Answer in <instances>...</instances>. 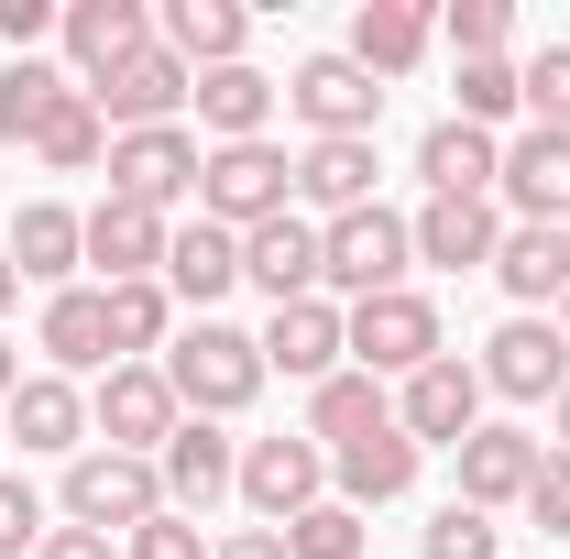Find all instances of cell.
I'll list each match as a JSON object with an SVG mask.
<instances>
[{
    "instance_id": "obj_11",
    "label": "cell",
    "mask_w": 570,
    "mask_h": 559,
    "mask_svg": "<svg viewBox=\"0 0 570 559\" xmlns=\"http://www.w3.org/2000/svg\"><path fill=\"white\" fill-rule=\"evenodd\" d=\"M472 373H483V395H515V406L560 395V384H570V341H560V318H527V307H515L494 341H483V362H472Z\"/></svg>"
},
{
    "instance_id": "obj_7",
    "label": "cell",
    "mask_w": 570,
    "mask_h": 559,
    "mask_svg": "<svg viewBox=\"0 0 570 559\" xmlns=\"http://www.w3.org/2000/svg\"><path fill=\"white\" fill-rule=\"evenodd\" d=\"M142 516H165V483H154V461L132 450H77L67 461V527H142Z\"/></svg>"
},
{
    "instance_id": "obj_37",
    "label": "cell",
    "mask_w": 570,
    "mask_h": 559,
    "mask_svg": "<svg viewBox=\"0 0 570 559\" xmlns=\"http://www.w3.org/2000/svg\"><path fill=\"white\" fill-rule=\"evenodd\" d=\"M362 549H373V527H362L352 504H307L285 527V559H362Z\"/></svg>"
},
{
    "instance_id": "obj_23",
    "label": "cell",
    "mask_w": 570,
    "mask_h": 559,
    "mask_svg": "<svg viewBox=\"0 0 570 559\" xmlns=\"http://www.w3.org/2000/svg\"><path fill=\"white\" fill-rule=\"evenodd\" d=\"M88 264H99L110 285H154L165 275V209L99 198V209H88Z\"/></svg>"
},
{
    "instance_id": "obj_6",
    "label": "cell",
    "mask_w": 570,
    "mask_h": 559,
    "mask_svg": "<svg viewBox=\"0 0 570 559\" xmlns=\"http://www.w3.org/2000/svg\"><path fill=\"white\" fill-rule=\"evenodd\" d=\"M230 493H242L264 527H296L307 504H330V450H318L307 428H296V439H253V450H242V483H230Z\"/></svg>"
},
{
    "instance_id": "obj_21",
    "label": "cell",
    "mask_w": 570,
    "mask_h": 559,
    "mask_svg": "<svg viewBox=\"0 0 570 559\" xmlns=\"http://www.w3.org/2000/svg\"><path fill=\"white\" fill-rule=\"evenodd\" d=\"M230 285H242V231H219V219L165 231V296H176V307H198V318H209Z\"/></svg>"
},
{
    "instance_id": "obj_51",
    "label": "cell",
    "mask_w": 570,
    "mask_h": 559,
    "mask_svg": "<svg viewBox=\"0 0 570 559\" xmlns=\"http://www.w3.org/2000/svg\"><path fill=\"white\" fill-rule=\"evenodd\" d=\"M0 439H11V428H0Z\"/></svg>"
},
{
    "instance_id": "obj_13",
    "label": "cell",
    "mask_w": 570,
    "mask_h": 559,
    "mask_svg": "<svg viewBox=\"0 0 570 559\" xmlns=\"http://www.w3.org/2000/svg\"><path fill=\"white\" fill-rule=\"evenodd\" d=\"M285 99H296V121H307L318 143H373V110H384V77H362L352 56H307Z\"/></svg>"
},
{
    "instance_id": "obj_31",
    "label": "cell",
    "mask_w": 570,
    "mask_h": 559,
    "mask_svg": "<svg viewBox=\"0 0 570 559\" xmlns=\"http://www.w3.org/2000/svg\"><path fill=\"white\" fill-rule=\"evenodd\" d=\"M428 33H439V22H428L417 0H362L352 11V67L362 77H406L428 56Z\"/></svg>"
},
{
    "instance_id": "obj_40",
    "label": "cell",
    "mask_w": 570,
    "mask_h": 559,
    "mask_svg": "<svg viewBox=\"0 0 570 559\" xmlns=\"http://www.w3.org/2000/svg\"><path fill=\"white\" fill-rule=\"evenodd\" d=\"M121 559H219V549L198 538V516H176V504H165V516H142L132 538H121Z\"/></svg>"
},
{
    "instance_id": "obj_35",
    "label": "cell",
    "mask_w": 570,
    "mask_h": 559,
    "mask_svg": "<svg viewBox=\"0 0 570 559\" xmlns=\"http://www.w3.org/2000/svg\"><path fill=\"white\" fill-rule=\"evenodd\" d=\"M33 165H56V176H88V165H110V121H99V99L67 88V110L33 133Z\"/></svg>"
},
{
    "instance_id": "obj_30",
    "label": "cell",
    "mask_w": 570,
    "mask_h": 559,
    "mask_svg": "<svg viewBox=\"0 0 570 559\" xmlns=\"http://www.w3.org/2000/svg\"><path fill=\"white\" fill-rule=\"evenodd\" d=\"M373 176H384V165H373V143H307V154H296V198H307L318 219L373 209Z\"/></svg>"
},
{
    "instance_id": "obj_48",
    "label": "cell",
    "mask_w": 570,
    "mask_h": 559,
    "mask_svg": "<svg viewBox=\"0 0 570 559\" xmlns=\"http://www.w3.org/2000/svg\"><path fill=\"white\" fill-rule=\"evenodd\" d=\"M11 296H22V275H11V253H0V307H11Z\"/></svg>"
},
{
    "instance_id": "obj_17",
    "label": "cell",
    "mask_w": 570,
    "mask_h": 559,
    "mask_svg": "<svg viewBox=\"0 0 570 559\" xmlns=\"http://www.w3.org/2000/svg\"><path fill=\"white\" fill-rule=\"evenodd\" d=\"M242 285H264L275 307L318 296V219H307V209H275L264 231H242Z\"/></svg>"
},
{
    "instance_id": "obj_16",
    "label": "cell",
    "mask_w": 570,
    "mask_h": 559,
    "mask_svg": "<svg viewBox=\"0 0 570 559\" xmlns=\"http://www.w3.org/2000/svg\"><path fill=\"white\" fill-rule=\"evenodd\" d=\"M56 33H67V67H77V88H99L110 67H132L142 45H154L142 0H67V11H56Z\"/></svg>"
},
{
    "instance_id": "obj_49",
    "label": "cell",
    "mask_w": 570,
    "mask_h": 559,
    "mask_svg": "<svg viewBox=\"0 0 570 559\" xmlns=\"http://www.w3.org/2000/svg\"><path fill=\"white\" fill-rule=\"evenodd\" d=\"M560 450H570V384H560Z\"/></svg>"
},
{
    "instance_id": "obj_43",
    "label": "cell",
    "mask_w": 570,
    "mask_h": 559,
    "mask_svg": "<svg viewBox=\"0 0 570 559\" xmlns=\"http://www.w3.org/2000/svg\"><path fill=\"white\" fill-rule=\"evenodd\" d=\"M527 516H538L549 538H570V450H549V461H538V483H527Z\"/></svg>"
},
{
    "instance_id": "obj_36",
    "label": "cell",
    "mask_w": 570,
    "mask_h": 559,
    "mask_svg": "<svg viewBox=\"0 0 570 559\" xmlns=\"http://www.w3.org/2000/svg\"><path fill=\"white\" fill-rule=\"evenodd\" d=\"M450 88H461V110H450V121H472V133H494V121H515V110H527V77H515V56H472Z\"/></svg>"
},
{
    "instance_id": "obj_32",
    "label": "cell",
    "mask_w": 570,
    "mask_h": 559,
    "mask_svg": "<svg viewBox=\"0 0 570 559\" xmlns=\"http://www.w3.org/2000/svg\"><path fill=\"white\" fill-rule=\"evenodd\" d=\"M395 428V395L373 384V373H330L318 395H307V439L318 450H352V439H384Z\"/></svg>"
},
{
    "instance_id": "obj_4",
    "label": "cell",
    "mask_w": 570,
    "mask_h": 559,
    "mask_svg": "<svg viewBox=\"0 0 570 559\" xmlns=\"http://www.w3.org/2000/svg\"><path fill=\"white\" fill-rule=\"evenodd\" d=\"M176 418H187V406H176V384H165L154 362H110V373L88 384V428H99L110 450H132V461H154V450L176 439Z\"/></svg>"
},
{
    "instance_id": "obj_42",
    "label": "cell",
    "mask_w": 570,
    "mask_h": 559,
    "mask_svg": "<svg viewBox=\"0 0 570 559\" xmlns=\"http://www.w3.org/2000/svg\"><path fill=\"white\" fill-rule=\"evenodd\" d=\"M33 549H45V493L22 472H0V559H33Z\"/></svg>"
},
{
    "instance_id": "obj_47",
    "label": "cell",
    "mask_w": 570,
    "mask_h": 559,
    "mask_svg": "<svg viewBox=\"0 0 570 559\" xmlns=\"http://www.w3.org/2000/svg\"><path fill=\"white\" fill-rule=\"evenodd\" d=\"M11 384H22V351L0 341V406H11Z\"/></svg>"
},
{
    "instance_id": "obj_39",
    "label": "cell",
    "mask_w": 570,
    "mask_h": 559,
    "mask_svg": "<svg viewBox=\"0 0 570 559\" xmlns=\"http://www.w3.org/2000/svg\"><path fill=\"white\" fill-rule=\"evenodd\" d=\"M439 33H450V56L472 67V56H504L515 11H504V0H450V11H439Z\"/></svg>"
},
{
    "instance_id": "obj_41",
    "label": "cell",
    "mask_w": 570,
    "mask_h": 559,
    "mask_svg": "<svg viewBox=\"0 0 570 559\" xmlns=\"http://www.w3.org/2000/svg\"><path fill=\"white\" fill-rule=\"evenodd\" d=\"M515 77H527V110H538L549 133H570V45H538Z\"/></svg>"
},
{
    "instance_id": "obj_44",
    "label": "cell",
    "mask_w": 570,
    "mask_h": 559,
    "mask_svg": "<svg viewBox=\"0 0 570 559\" xmlns=\"http://www.w3.org/2000/svg\"><path fill=\"white\" fill-rule=\"evenodd\" d=\"M45 33H56V0H0V45L11 56H33Z\"/></svg>"
},
{
    "instance_id": "obj_25",
    "label": "cell",
    "mask_w": 570,
    "mask_h": 559,
    "mask_svg": "<svg viewBox=\"0 0 570 559\" xmlns=\"http://www.w3.org/2000/svg\"><path fill=\"white\" fill-rule=\"evenodd\" d=\"M154 45H165L187 77L242 67V45H253V11H230V0H165V33H154Z\"/></svg>"
},
{
    "instance_id": "obj_26",
    "label": "cell",
    "mask_w": 570,
    "mask_h": 559,
    "mask_svg": "<svg viewBox=\"0 0 570 559\" xmlns=\"http://www.w3.org/2000/svg\"><path fill=\"white\" fill-rule=\"evenodd\" d=\"M45 362L56 373H110V285H67V296H45Z\"/></svg>"
},
{
    "instance_id": "obj_10",
    "label": "cell",
    "mask_w": 570,
    "mask_h": 559,
    "mask_svg": "<svg viewBox=\"0 0 570 559\" xmlns=\"http://www.w3.org/2000/svg\"><path fill=\"white\" fill-rule=\"evenodd\" d=\"M264 373H296V384H330L352 373V307L341 296H296L264 318Z\"/></svg>"
},
{
    "instance_id": "obj_38",
    "label": "cell",
    "mask_w": 570,
    "mask_h": 559,
    "mask_svg": "<svg viewBox=\"0 0 570 559\" xmlns=\"http://www.w3.org/2000/svg\"><path fill=\"white\" fill-rule=\"evenodd\" d=\"M417 559H504V538H494V516H483V504H461V493H450V504L428 516Z\"/></svg>"
},
{
    "instance_id": "obj_12",
    "label": "cell",
    "mask_w": 570,
    "mask_h": 559,
    "mask_svg": "<svg viewBox=\"0 0 570 559\" xmlns=\"http://www.w3.org/2000/svg\"><path fill=\"white\" fill-rule=\"evenodd\" d=\"M88 99H99V121H110V133H165V121H187V99H198V77L176 67L165 45H142L132 67H110L99 88H88Z\"/></svg>"
},
{
    "instance_id": "obj_9",
    "label": "cell",
    "mask_w": 570,
    "mask_h": 559,
    "mask_svg": "<svg viewBox=\"0 0 570 559\" xmlns=\"http://www.w3.org/2000/svg\"><path fill=\"white\" fill-rule=\"evenodd\" d=\"M395 428H406L417 450H461V439L483 428V373H472L461 351H439L428 373H406V384H395Z\"/></svg>"
},
{
    "instance_id": "obj_15",
    "label": "cell",
    "mask_w": 570,
    "mask_h": 559,
    "mask_svg": "<svg viewBox=\"0 0 570 559\" xmlns=\"http://www.w3.org/2000/svg\"><path fill=\"white\" fill-rule=\"evenodd\" d=\"M494 285L527 307V318H538V307H560V296H570V219H504Z\"/></svg>"
},
{
    "instance_id": "obj_19",
    "label": "cell",
    "mask_w": 570,
    "mask_h": 559,
    "mask_svg": "<svg viewBox=\"0 0 570 559\" xmlns=\"http://www.w3.org/2000/svg\"><path fill=\"white\" fill-rule=\"evenodd\" d=\"M406 231H417V264H439V275H494V242H504L494 198H428Z\"/></svg>"
},
{
    "instance_id": "obj_5",
    "label": "cell",
    "mask_w": 570,
    "mask_h": 559,
    "mask_svg": "<svg viewBox=\"0 0 570 559\" xmlns=\"http://www.w3.org/2000/svg\"><path fill=\"white\" fill-rule=\"evenodd\" d=\"M428 362H439V307H428L417 285L352 307V373H373V384L395 373V384H406V373H428Z\"/></svg>"
},
{
    "instance_id": "obj_33",
    "label": "cell",
    "mask_w": 570,
    "mask_h": 559,
    "mask_svg": "<svg viewBox=\"0 0 570 559\" xmlns=\"http://www.w3.org/2000/svg\"><path fill=\"white\" fill-rule=\"evenodd\" d=\"M67 88H77L67 67H45V56H11V67H0V143H33L56 110H67Z\"/></svg>"
},
{
    "instance_id": "obj_24",
    "label": "cell",
    "mask_w": 570,
    "mask_h": 559,
    "mask_svg": "<svg viewBox=\"0 0 570 559\" xmlns=\"http://www.w3.org/2000/svg\"><path fill=\"white\" fill-rule=\"evenodd\" d=\"M406 483H417V439H406V428H384V439H352V450H330V504H352V516L395 504Z\"/></svg>"
},
{
    "instance_id": "obj_2",
    "label": "cell",
    "mask_w": 570,
    "mask_h": 559,
    "mask_svg": "<svg viewBox=\"0 0 570 559\" xmlns=\"http://www.w3.org/2000/svg\"><path fill=\"white\" fill-rule=\"evenodd\" d=\"M406 264H417V231L384 209H352V219H318V296H395L406 285Z\"/></svg>"
},
{
    "instance_id": "obj_29",
    "label": "cell",
    "mask_w": 570,
    "mask_h": 559,
    "mask_svg": "<svg viewBox=\"0 0 570 559\" xmlns=\"http://www.w3.org/2000/svg\"><path fill=\"white\" fill-rule=\"evenodd\" d=\"M0 428H11L22 450H77V439H88V395H77L67 373H22L11 406H0Z\"/></svg>"
},
{
    "instance_id": "obj_46",
    "label": "cell",
    "mask_w": 570,
    "mask_h": 559,
    "mask_svg": "<svg viewBox=\"0 0 570 559\" xmlns=\"http://www.w3.org/2000/svg\"><path fill=\"white\" fill-rule=\"evenodd\" d=\"M219 559H285V527H242V538H219Z\"/></svg>"
},
{
    "instance_id": "obj_18",
    "label": "cell",
    "mask_w": 570,
    "mask_h": 559,
    "mask_svg": "<svg viewBox=\"0 0 570 559\" xmlns=\"http://www.w3.org/2000/svg\"><path fill=\"white\" fill-rule=\"evenodd\" d=\"M494 198L515 219H570V133H549V121H527V133L504 143V176Z\"/></svg>"
},
{
    "instance_id": "obj_20",
    "label": "cell",
    "mask_w": 570,
    "mask_h": 559,
    "mask_svg": "<svg viewBox=\"0 0 570 559\" xmlns=\"http://www.w3.org/2000/svg\"><path fill=\"white\" fill-rule=\"evenodd\" d=\"M450 461H461V504H483V516H494V504H527V483H538V461H549V450H538L527 428H494V418H483Z\"/></svg>"
},
{
    "instance_id": "obj_28",
    "label": "cell",
    "mask_w": 570,
    "mask_h": 559,
    "mask_svg": "<svg viewBox=\"0 0 570 559\" xmlns=\"http://www.w3.org/2000/svg\"><path fill=\"white\" fill-rule=\"evenodd\" d=\"M417 176H428V198H494L504 143H494V133H472V121H439V133L417 143Z\"/></svg>"
},
{
    "instance_id": "obj_1",
    "label": "cell",
    "mask_w": 570,
    "mask_h": 559,
    "mask_svg": "<svg viewBox=\"0 0 570 559\" xmlns=\"http://www.w3.org/2000/svg\"><path fill=\"white\" fill-rule=\"evenodd\" d=\"M154 373L176 384V406H187V418H242V406L264 395V341H253V330H230V318H198V330H176V341H165Z\"/></svg>"
},
{
    "instance_id": "obj_50",
    "label": "cell",
    "mask_w": 570,
    "mask_h": 559,
    "mask_svg": "<svg viewBox=\"0 0 570 559\" xmlns=\"http://www.w3.org/2000/svg\"><path fill=\"white\" fill-rule=\"evenodd\" d=\"M560 341H570V296H560Z\"/></svg>"
},
{
    "instance_id": "obj_3",
    "label": "cell",
    "mask_w": 570,
    "mask_h": 559,
    "mask_svg": "<svg viewBox=\"0 0 570 559\" xmlns=\"http://www.w3.org/2000/svg\"><path fill=\"white\" fill-rule=\"evenodd\" d=\"M275 209H296V165H285V143H209L198 154V219L219 231H264Z\"/></svg>"
},
{
    "instance_id": "obj_34",
    "label": "cell",
    "mask_w": 570,
    "mask_h": 559,
    "mask_svg": "<svg viewBox=\"0 0 570 559\" xmlns=\"http://www.w3.org/2000/svg\"><path fill=\"white\" fill-rule=\"evenodd\" d=\"M165 341H176V296H165V275H154V285H110V362H165Z\"/></svg>"
},
{
    "instance_id": "obj_27",
    "label": "cell",
    "mask_w": 570,
    "mask_h": 559,
    "mask_svg": "<svg viewBox=\"0 0 570 559\" xmlns=\"http://www.w3.org/2000/svg\"><path fill=\"white\" fill-rule=\"evenodd\" d=\"M275 99H285V88H275L264 67H209L187 110H198V133H209V143H264V121H275Z\"/></svg>"
},
{
    "instance_id": "obj_8",
    "label": "cell",
    "mask_w": 570,
    "mask_h": 559,
    "mask_svg": "<svg viewBox=\"0 0 570 559\" xmlns=\"http://www.w3.org/2000/svg\"><path fill=\"white\" fill-rule=\"evenodd\" d=\"M198 154H209V143L187 133V121H165V133H110V198H132V209L198 198Z\"/></svg>"
},
{
    "instance_id": "obj_14",
    "label": "cell",
    "mask_w": 570,
    "mask_h": 559,
    "mask_svg": "<svg viewBox=\"0 0 570 559\" xmlns=\"http://www.w3.org/2000/svg\"><path fill=\"white\" fill-rule=\"evenodd\" d=\"M154 483L176 516H209L219 493L242 483V439H219V418H176V439L154 450Z\"/></svg>"
},
{
    "instance_id": "obj_45",
    "label": "cell",
    "mask_w": 570,
    "mask_h": 559,
    "mask_svg": "<svg viewBox=\"0 0 570 559\" xmlns=\"http://www.w3.org/2000/svg\"><path fill=\"white\" fill-rule=\"evenodd\" d=\"M33 559H121V538H99V527H45Z\"/></svg>"
},
{
    "instance_id": "obj_22",
    "label": "cell",
    "mask_w": 570,
    "mask_h": 559,
    "mask_svg": "<svg viewBox=\"0 0 570 559\" xmlns=\"http://www.w3.org/2000/svg\"><path fill=\"white\" fill-rule=\"evenodd\" d=\"M0 253H11V275H22V285H56V296H67L77 264H88V219H77L67 198H33V209L11 219V242H0Z\"/></svg>"
}]
</instances>
